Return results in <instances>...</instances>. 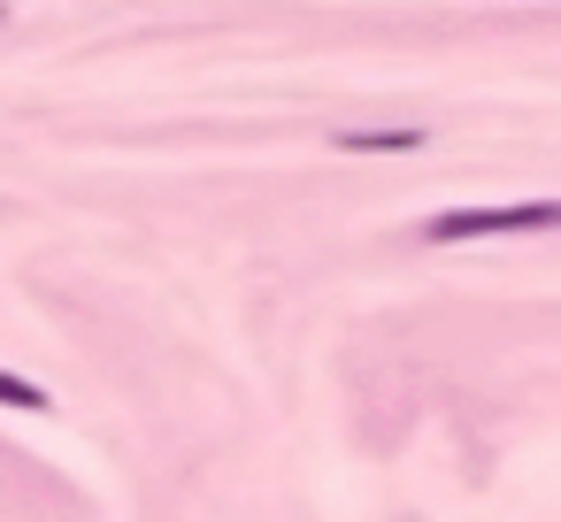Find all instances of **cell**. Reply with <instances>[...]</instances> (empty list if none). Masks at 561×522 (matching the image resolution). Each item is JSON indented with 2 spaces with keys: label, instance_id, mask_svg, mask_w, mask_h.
Listing matches in <instances>:
<instances>
[{
  "label": "cell",
  "instance_id": "obj_1",
  "mask_svg": "<svg viewBox=\"0 0 561 522\" xmlns=\"http://www.w3.org/2000/svg\"><path fill=\"white\" fill-rule=\"evenodd\" d=\"M553 223V200H530V208H461V216H438L423 239H492V231H546Z\"/></svg>",
  "mask_w": 561,
  "mask_h": 522
},
{
  "label": "cell",
  "instance_id": "obj_2",
  "mask_svg": "<svg viewBox=\"0 0 561 522\" xmlns=\"http://www.w3.org/2000/svg\"><path fill=\"white\" fill-rule=\"evenodd\" d=\"M0 407H24V415H47L55 399L32 384V376H9V369H0Z\"/></svg>",
  "mask_w": 561,
  "mask_h": 522
},
{
  "label": "cell",
  "instance_id": "obj_3",
  "mask_svg": "<svg viewBox=\"0 0 561 522\" xmlns=\"http://www.w3.org/2000/svg\"><path fill=\"white\" fill-rule=\"evenodd\" d=\"M423 131H346L339 147H415Z\"/></svg>",
  "mask_w": 561,
  "mask_h": 522
}]
</instances>
